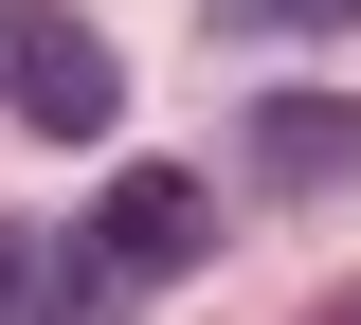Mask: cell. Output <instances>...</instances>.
I'll list each match as a JSON object with an SVG mask.
<instances>
[{
    "label": "cell",
    "mask_w": 361,
    "mask_h": 325,
    "mask_svg": "<svg viewBox=\"0 0 361 325\" xmlns=\"http://www.w3.org/2000/svg\"><path fill=\"white\" fill-rule=\"evenodd\" d=\"M0 109L37 145H109L127 127V54L90 37V18H54V0H0Z\"/></svg>",
    "instance_id": "1"
},
{
    "label": "cell",
    "mask_w": 361,
    "mask_h": 325,
    "mask_svg": "<svg viewBox=\"0 0 361 325\" xmlns=\"http://www.w3.org/2000/svg\"><path fill=\"white\" fill-rule=\"evenodd\" d=\"M90 253H109V271H199V253H217V199H199V181H180V163H127V181H109V199H90Z\"/></svg>",
    "instance_id": "2"
},
{
    "label": "cell",
    "mask_w": 361,
    "mask_h": 325,
    "mask_svg": "<svg viewBox=\"0 0 361 325\" xmlns=\"http://www.w3.org/2000/svg\"><path fill=\"white\" fill-rule=\"evenodd\" d=\"M253 181H271V199L361 181V109H343V91H271V109H253Z\"/></svg>",
    "instance_id": "3"
},
{
    "label": "cell",
    "mask_w": 361,
    "mask_h": 325,
    "mask_svg": "<svg viewBox=\"0 0 361 325\" xmlns=\"http://www.w3.org/2000/svg\"><path fill=\"white\" fill-rule=\"evenodd\" d=\"M109 289H127V271L73 253V235H0V325H90Z\"/></svg>",
    "instance_id": "4"
},
{
    "label": "cell",
    "mask_w": 361,
    "mask_h": 325,
    "mask_svg": "<svg viewBox=\"0 0 361 325\" xmlns=\"http://www.w3.org/2000/svg\"><path fill=\"white\" fill-rule=\"evenodd\" d=\"M307 18H325V37H343L361 0H217V37H307Z\"/></svg>",
    "instance_id": "5"
},
{
    "label": "cell",
    "mask_w": 361,
    "mask_h": 325,
    "mask_svg": "<svg viewBox=\"0 0 361 325\" xmlns=\"http://www.w3.org/2000/svg\"><path fill=\"white\" fill-rule=\"evenodd\" d=\"M307 325H361V289H325V307H307Z\"/></svg>",
    "instance_id": "6"
}]
</instances>
